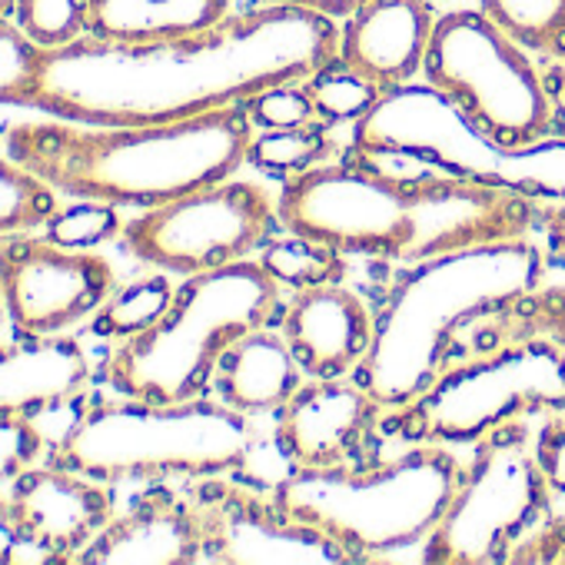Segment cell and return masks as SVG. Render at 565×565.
<instances>
[{"label": "cell", "instance_id": "1", "mask_svg": "<svg viewBox=\"0 0 565 565\" xmlns=\"http://www.w3.org/2000/svg\"><path fill=\"white\" fill-rule=\"evenodd\" d=\"M340 28L294 8L233 11L223 21L157 38H84L47 51L28 107L77 124H173L246 107L273 84L307 81L337 57Z\"/></svg>", "mask_w": 565, "mask_h": 565}, {"label": "cell", "instance_id": "2", "mask_svg": "<svg viewBox=\"0 0 565 565\" xmlns=\"http://www.w3.org/2000/svg\"><path fill=\"white\" fill-rule=\"evenodd\" d=\"M545 200L456 180L399 177L380 160L350 153L282 180V230L317 236L347 256L423 263L452 249L529 239L542 233Z\"/></svg>", "mask_w": 565, "mask_h": 565}, {"label": "cell", "instance_id": "3", "mask_svg": "<svg viewBox=\"0 0 565 565\" xmlns=\"http://www.w3.org/2000/svg\"><path fill=\"white\" fill-rule=\"evenodd\" d=\"M253 137L246 107H226L173 124L21 120L4 130V150L61 196L147 210L236 177Z\"/></svg>", "mask_w": 565, "mask_h": 565}, {"label": "cell", "instance_id": "4", "mask_svg": "<svg viewBox=\"0 0 565 565\" xmlns=\"http://www.w3.org/2000/svg\"><path fill=\"white\" fill-rule=\"evenodd\" d=\"M545 279V253L529 239L452 249L413 263L373 317V343L356 380L390 409L416 399L469 330Z\"/></svg>", "mask_w": 565, "mask_h": 565}, {"label": "cell", "instance_id": "5", "mask_svg": "<svg viewBox=\"0 0 565 565\" xmlns=\"http://www.w3.org/2000/svg\"><path fill=\"white\" fill-rule=\"evenodd\" d=\"M459 476L449 446L413 443L403 456L363 469H290L269 492L282 515L330 539L347 562H383L426 545Z\"/></svg>", "mask_w": 565, "mask_h": 565}, {"label": "cell", "instance_id": "6", "mask_svg": "<svg viewBox=\"0 0 565 565\" xmlns=\"http://www.w3.org/2000/svg\"><path fill=\"white\" fill-rule=\"evenodd\" d=\"M253 449V416L220 399L147 403L120 396L81 409L47 459L107 486L193 482L243 472Z\"/></svg>", "mask_w": 565, "mask_h": 565}, {"label": "cell", "instance_id": "7", "mask_svg": "<svg viewBox=\"0 0 565 565\" xmlns=\"http://www.w3.org/2000/svg\"><path fill=\"white\" fill-rule=\"evenodd\" d=\"M279 290L259 259L183 276L163 317L120 340L107 356L110 390L147 403L206 396L223 353L246 333L269 327Z\"/></svg>", "mask_w": 565, "mask_h": 565}, {"label": "cell", "instance_id": "8", "mask_svg": "<svg viewBox=\"0 0 565 565\" xmlns=\"http://www.w3.org/2000/svg\"><path fill=\"white\" fill-rule=\"evenodd\" d=\"M353 150L373 160H409L423 170L565 203V137L509 147L486 137L436 87L403 84L353 127Z\"/></svg>", "mask_w": 565, "mask_h": 565}, {"label": "cell", "instance_id": "9", "mask_svg": "<svg viewBox=\"0 0 565 565\" xmlns=\"http://www.w3.org/2000/svg\"><path fill=\"white\" fill-rule=\"evenodd\" d=\"M390 413L386 433L406 443L476 446L505 423L565 413V350L548 340H512L472 353Z\"/></svg>", "mask_w": 565, "mask_h": 565}, {"label": "cell", "instance_id": "10", "mask_svg": "<svg viewBox=\"0 0 565 565\" xmlns=\"http://www.w3.org/2000/svg\"><path fill=\"white\" fill-rule=\"evenodd\" d=\"M423 77L499 143L525 147L555 137L542 61L499 31L479 8L439 14Z\"/></svg>", "mask_w": 565, "mask_h": 565}, {"label": "cell", "instance_id": "11", "mask_svg": "<svg viewBox=\"0 0 565 565\" xmlns=\"http://www.w3.org/2000/svg\"><path fill=\"white\" fill-rule=\"evenodd\" d=\"M552 489L535 456V429L505 423L476 443L459 486L423 545L429 565H499L552 515Z\"/></svg>", "mask_w": 565, "mask_h": 565}, {"label": "cell", "instance_id": "12", "mask_svg": "<svg viewBox=\"0 0 565 565\" xmlns=\"http://www.w3.org/2000/svg\"><path fill=\"white\" fill-rule=\"evenodd\" d=\"M279 220V196L259 180L226 177L167 203L147 206L120 226L134 259L170 276L213 273L259 253Z\"/></svg>", "mask_w": 565, "mask_h": 565}, {"label": "cell", "instance_id": "13", "mask_svg": "<svg viewBox=\"0 0 565 565\" xmlns=\"http://www.w3.org/2000/svg\"><path fill=\"white\" fill-rule=\"evenodd\" d=\"M114 290L117 269L97 249L31 233L0 239V297L28 337H64L94 320Z\"/></svg>", "mask_w": 565, "mask_h": 565}, {"label": "cell", "instance_id": "14", "mask_svg": "<svg viewBox=\"0 0 565 565\" xmlns=\"http://www.w3.org/2000/svg\"><path fill=\"white\" fill-rule=\"evenodd\" d=\"M203 512V562L216 565H347V555L313 529L290 522L269 489L210 476L190 482Z\"/></svg>", "mask_w": 565, "mask_h": 565}, {"label": "cell", "instance_id": "15", "mask_svg": "<svg viewBox=\"0 0 565 565\" xmlns=\"http://www.w3.org/2000/svg\"><path fill=\"white\" fill-rule=\"evenodd\" d=\"M4 512L18 532L14 562H77L117 502L107 482L47 459L11 482Z\"/></svg>", "mask_w": 565, "mask_h": 565}, {"label": "cell", "instance_id": "16", "mask_svg": "<svg viewBox=\"0 0 565 565\" xmlns=\"http://www.w3.org/2000/svg\"><path fill=\"white\" fill-rule=\"evenodd\" d=\"M386 406L347 376H307L276 409L273 443L290 469H333L363 459Z\"/></svg>", "mask_w": 565, "mask_h": 565}, {"label": "cell", "instance_id": "17", "mask_svg": "<svg viewBox=\"0 0 565 565\" xmlns=\"http://www.w3.org/2000/svg\"><path fill=\"white\" fill-rule=\"evenodd\" d=\"M81 565H196L203 562V512L190 482H147L94 542Z\"/></svg>", "mask_w": 565, "mask_h": 565}, {"label": "cell", "instance_id": "18", "mask_svg": "<svg viewBox=\"0 0 565 565\" xmlns=\"http://www.w3.org/2000/svg\"><path fill=\"white\" fill-rule=\"evenodd\" d=\"M436 21L433 0H363L340 28L337 57L383 94L396 90L423 74Z\"/></svg>", "mask_w": 565, "mask_h": 565}, {"label": "cell", "instance_id": "19", "mask_svg": "<svg viewBox=\"0 0 565 565\" xmlns=\"http://www.w3.org/2000/svg\"><path fill=\"white\" fill-rule=\"evenodd\" d=\"M279 333L303 376H356L373 343V313L343 282L294 294L282 310Z\"/></svg>", "mask_w": 565, "mask_h": 565}, {"label": "cell", "instance_id": "20", "mask_svg": "<svg viewBox=\"0 0 565 565\" xmlns=\"http://www.w3.org/2000/svg\"><path fill=\"white\" fill-rule=\"evenodd\" d=\"M8 307L0 297V409H51L74 399L90 380V360L74 337H4Z\"/></svg>", "mask_w": 565, "mask_h": 565}, {"label": "cell", "instance_id": "21", "mask_svg": "<svg viewBox=\"0 0 565 565\" xmlns=\"http://www.w3.org/2000/svg\"><path fill=\"white\" fill-rule=\"evenodd\" d=\"M300 383H303V370L290 353L287 340H282V333L259 327L223 353L210 390L216 393L220 403L246 416H259V413H276L297 393Z\"/></svg>", "mask_w": 565, "mask_h": 565}, {"label": "cell", "instance_id": "22", "mask_svg": "<svg viewBox=\"0 0 565 565\" xmlns=\"http://www.w3.org/2000/svg\"><path fill=\"white\" fill-rule=\"evenodd\" d=\"M226 14L230 0H90V38L157 41L203 31Z\"/></svg>", "mask_w": 565, "mask_h": 565}, {"label": "cell", "instance_id": "23", "mask_svg": "<svg viewBox=\"0 0 565 565\" xmlns=\"http://www.w3.org/2000/svg\"><path fill=\"white\" fill-rule=\"evenodd\" d=\"M512 340H548L565 350V282H539L505 310L476 323L466 337L469 353H486Z\"/></svg>", "mask_w": 565, "mask_h": 565}, {"label": "cell", "instance_id": "24", "mask_svg": "<svg viewBox=\"0 0 565 565\" xmlns=\"http://www.w3.org/2000/svg\"><path fill=\"white\" fill-rule=\"evenodd\" d=\"M259 263L279 287H287L294 294L330 287V282H343V276H347L343 249H337L317 236L294 233V230H287V236H273L259 249Z\"/></svg>", "mask_w": 565, "mask_h": 565}, {"label": "cell", "instance_id": "25", "mask_svg": "<svg viewBox=\"0 0 565 565\" xmlns=\"http://www.w3.org/2000/svg\"><path fill=\"white\" fill-rule=\"evenodd\" d=\"M479 11L539 61L565 57V0H479Z\"/></svg>", "mask_w": 565, "mask_h": 565}, {"label": "cell", "instance_id": "26", "mask_svg": "<svg viewBox=\"0 0 565 565\" xmlns=\"http://www.w3.org/2000/svg\"><path fill=\"white\" fill-rule=\"evenodd\" d=\"M337 153V143L330 137V127L323 120L303 124V127H282V130H263L249 143L246 163L259 173L290 180L297 173H307L320 163H330Z\"/></svg>", "mask_w": 565, "mask_h": 565}, {"label": "cell", "instance_id": "27", "mask_svg": "<svg viewBox=\"0 0 565 565\" xmlns=\"http://www.w3.org/2000/svg\"><path fill=\"white\" fill-rule=\"evenodd\" d=\"M61 213V193L18 163L8 150L0 153V239L47 226Z\"/></svg>", "mask_w": 565, "mask_h": 565}, {"label": "cell", "instance_id": "28", "mask_svg": "<svg viewBox=\"0 0 565 565\" xmlns=\"http://www.w3.org/2000/svg\"><path fill=\"white\" fill-rule=\"evenodd\" d=\"M173 290L177 287L170 282V273H160V269L127 282V287L114 290L110 300L97 310L94 333L117 340V343L134 333H143L147 327H153L163 317V310L173 300Z\"/></svg>", "mask_w": 565, "mask_h": 565}, {"label": "cell", "instance_id": "29", "mask_svg": "<svg viewBox=\"0 0 565 565\" xmlns=\"http://www.w3.org/2000/svg\"><path fill=\"white\" fill-rule=\"evenodd\" d=\"M317 120H323L327 127H340V124H360L383 97V90L376 84H370L363 74H356L353 67H347L340 57H330L323 67H317L307 81H303Z\"/></svg>", "mask_w": 565, "mask_h": 565}, {"label": "cell", "instance_id": "30", "mask_svg": "<svg viewBox=\"0 0 565 565\" xmlns=\"http://www.w3.org/2000/svg\"><path fill=\"white\" fill-rule=\"evenodd\" d=\"M14 24L44 51H61L90 34V0H18Z\"/></svg>", "mask_w": 565, "mask_h": 565}, {"label": "cell", "instance_id": "31", "mask_svg": "<svg viewBox=\"0 0 565 565\" xmlns=\"http://www.w3.org/2000/svg\"><path fill=\"white\" fill-rule=\"evenodd\" d=\"M44 47H38L14 21H0V104H21L34 94Z\"/></svg>", "mask_w": 565, "mask_h": 565}, {"label": "cell", "instance_id": "32", "mask_svg": "<svg viewBox=\"0 0 565 565\" xmlns=\"http://www.w3.org/2000/svg\"><path fill=\"white\" fill-rule=\"evenodd\" d=\"M44 452L47 436L31 413L0 409V482L11 486L21 472L41 466Z\"/></svg>", "mask_w": 565, "mask_h": 565}, {"label": "cell", "instance_id": "33", "mask_svg": "<svg viewBox=\"0 0 565 565\" xmlns=\"http://www.w3.org/2000/svg\"><path fill=\"white\" fill-rule=\"evenodd\" d=\"M246 114L253 127L259 130H282V127H303L317 120L313 100L303 87V81H287V84H273L263 94H256L246 104Z\"/></svg>", "mask_w": 565, "mask_h": 565}, {"label": "cell", "instance_id": "34", "mask_svg": "<svg viewBox=\"0 0 565 565\" xmlns=\"http://www.w3.org/2000/svg\"><path fill=\"white\" fill-rule=\"evenodd\" d=\"M120 220H117V206H107V203H90V200H81L74 203L71 210L61 206V213L47 223V236L64 243V246H84V249H94L97 243L110 239L120 233Z\"/></svg>", "mask_w": 565, "mask_h": 565}, {"label": "cell", "instance_id": "35", "mask_svg": "<svg viewBox=\"0 0 565 565\" xmlns=\"http://www.w3.org/2000/svg\"><path fill=\"white\" fill-rule=\"evenodd\" d=\"M535 456L552 495L565 499V413H552L535 429Z\"/></svg>", "mask_w": 565, "mask_h": 565}, {"label": "cell", "instance_id": "36", "mask_svg": "<svg viewBox=\"0 0 565 565\" xmlns=\"http://www.w3.org/2000/svg\"><path fill=\"white\" fill-rule=\"evenodd\" d=\"M256 8H294V11H313V14H327V18H347L353 14L363 0H253Z\"/></svg>", "mask_w": 565, "mask_h": 565}, {"label": "cell", "instance_id": "37", "mask_svg": "<svg viewBox=\"0 0 565 565\" xmlns=\"http://www.w3.org/2000/svg\"><path fill=\"white\" fill-rule=\"evenodd\" d=\"M548 94H552V114H555V134L565 137V57L542 61Z\"/></svg>", "mask_w": 565, "mask_h": 565}, {"label": "cell", "instance_id": "38", "mask_svg": "<svg viewBox=\"0 0 565 565\" xmlns=\"http://www.w3.org/2000/svg\"><path fill=\"white\" fill-rule=\"evenodd\" d=\"M542 233L548 239V249L565 263V203H545Z\"/></svg>", "mask_w": 565, "mask_h": 565}, {"label": "cell", "instance_id": "39", "mask_svg": "<svg viewBox=\"0 0 565 565\" xmlns=\"http://www.w3.org/2000/svg\"><path fill=\"white\" fill-rule=\"evenodd\" d=\"M18 0H0V21H14Z\"/></svg>", "mask_w": 565, "mask_h": 565}, {"label": "cell", "instance_id": "40", "mask_svg": "<svg viewBox=\"0 0 565 565\" xmlns=\"http://www.w3.org/2000/svg\"><path fill=\"white\" fill-rule=\"evenodd\" d=\"M0 512H4V492H0Z\"/></svg>", "mask_w": 565, "mask_h": 565}]
</instances>
